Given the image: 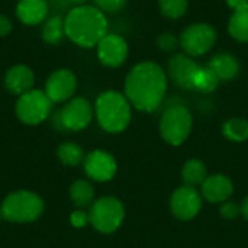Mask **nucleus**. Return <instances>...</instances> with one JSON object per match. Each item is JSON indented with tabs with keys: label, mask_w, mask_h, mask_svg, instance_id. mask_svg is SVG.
<instances>
[{
	"label": "nucleus",
	"mask_w": 248,
	"mask_h": 248,
	"mask_svg": "<svg viewBox=\"0 0 248 248\" xmlns=\"http://www.w3.org/2000/svg\"><path fill=\"white\" fill-rule=\"evenodd\" d=\"M167 74L153 61L137 64L125 78V96L129 103L142 112L158 109L166 97Z\"/></svg>",
	"instance_id": "obj_1"
},
{
	"label": "nucleus",
	"mask_w": 248,
	"mask_h": 248,
	"mask_svg": "<svg viewBox=\"0 0 248 248\" xmlns=\"http://www.w3.org/2000/svg\"><path fill=\"white\" fill-rule=\"evenodd\" d=\"M65 35L77 45L90 48L108 35V20L103 12L93 6H78L68 12Z\"/></svg>",
	"instance_id": "obj_2"
},
{
	"label": "nucleus",
	"mask_w": 248,
	"mask_h": 248,
	"mask_svg": "<svg viewBox=\"0 0 248 248\" xmlns=\"http://www.w3.org/2000/svg\"><path fill=\"white\" fill-rule=\"evenodd\" d=\"M96 116L106 132H122L131 122V103L119 92H105L96 100Z\"/></svg>",
	"instance_id": "obj_3"
},
{
	"label": "nucleus",
	"mask_w": 248,
	"mask_h": 248,
	"mask_svg": "<svg viewBox=\"0 0 248 248\" xmlns=\"http://www.w3.org/2000/svg\"><path fill=\"white\" fill-rule=\"evenodd\" d=\"M193 116L183 103L170 105L161 116L160 134L170 145H182L192 132Z\"/></svg>",
	"instance_id": "obj_4"
},
{
	"label": "nucleus",
	"mask_w": 248,
	"mask_h": 248,
	"mask_svg": "<svg viewBox=\"0 0 248 248\" xmlns=\"http://www.w3.org/2000/svg\"><path fill=\"white\" fill-rule=\"evenodd\" d=\"M44 211L42 199L26 190L9 195L1 205V215L10 222H32Z\"/></svg>",
	"instance_id": "obj_5"
},
{
	"label": "nucleus",
	"mask_w": 248,
	"mask_h": 248,
	"mask_svg": "<svg viewBox=\"0 0 248 248\" xmlns=\"http://www.w3.org/2000/svg\"><path fill=\"white\" fill-rule=\"evenodd\" d=\"M125 218V209L119 199L113 196H105L97 199L89 212V221L97 230L103 234L115 232L124 222Z\"/></svg>",
	"instance_id": "obj_6"
},
{
	"label": "nucleus",
	"mask_w": 248,
	"mask_h": 248,
	"mask_svg": "<svg viewBox=\"0 0 248 248\" xmlns=\"http://www.w3.org/2000/svg\"><path fill=\"white\" fill-rule=\"evenodd\" d=\"M179 41L186 55L202 57L214 48L217 42V31L209 23H193L182 32Z\"/></svg>",
	"instance_id": "obj_7"
},
{
	"label": "nucleus",
	"mask_w": 248,
	"mask_h": 248,
	"mask_svg": "<svg viewBox=\"0 0 248 248\" xmlns=\"http://www.w3.org/2000/svg\"><path fill=\"white\" fill-rule=\"evenodd\" d=\"M51 108L52 102L45 92L31 90L19 97L16 103V115L23 124L36 125L48 118Z\"/></svg>",
	"instance_id": "obj_8"
},
{
	"label": "nucleus",
	"mask_w": 248,
	"mask_h": 248,
	"mask_svg": "<svg viewBox=\"0 0 248 248\" xmlns=\"http://www.w3.org/2000/svg\"><path fill=\"white\" fill-rule=\"evenodd\" d=\"M92 116H93V110L90 103L83 97H76L70 100L62 108V110L54 116V125L61 131L64 129L80 131L90 124Z\"/></svg>",
	"instance_id": "obj_9"
},
{
	"label": "nucleus",
	"mask_w": 248,
	"mask_h": 248,
	"mask_svg": "<svg viewBox=\"0 0 248 248\" xmlns=\"http://www.w3.org/2000/svg\"><path fill=\"white\" fill-rule=\"evenodd\" d=\"M170 208L177 219L190 221L202 209V195L190 186L179 187L171 195Z\"/></svg>",
	"instance_id": "obj_10"
},
{
	"label": "nucleus",
	"mask_w": 248,
	"mask_h": 248,
	"mask_svg": "<svg viewBox=\"0 0 248 248\" xmlns=\"http://www.w3.org/2000/svg\"><path fill=\"white\" fill-rule=\"evenodd\" d=\"M199 64L186 54H176L169 61V76L173 83L183 90H193V80Z\"/></svg>",
	"instance_id": "obj_11"
},
{
	"label": "nucleus",
	"mask_w": 248,
	"mask_h": 248,
	"mask_svg": "<svg viewBox=\"0 0 248 248\" xmlns=\"http://www.w3.org/2000/svg\"><path fill=\"white\" fill-rule=\"evenodd\" d=\"M97 57L103 65L116 68L122 65L128 57V44L122 36L108 33L97 44Z\"/></svg>",
	"instance_id": "obj_12"
},
{
	"label": "nucleus",
	"mask_w": 248,
	"mask_h": 248,
	"mask_svg": "<svg viewBox=\"0 0 248 248\" xmlns=\"http://www.w3.org/2000/svg\"><path fill=\"white\" fill-rule=\"evenodd\" d=\"M118 166L115 158L102 150H96L90 153L84 160V171L86 174L96 182H109L116 174Z\"/></svg>",
	"instance_id": "obj_13"
},
{
	"label": "nucleus",
	"mask_w": 248,
	"mask_h": 248,
	"mask_svg": "<svg viewBox=\"0 0 248 248\" xmlns=\"http://www.w3.org/2000/svg\"><path fill=\"white\" fill-rule=\"evenodd\" d=\"M77 87L76 76L70 70H58L49 76L45 84V93L52 103H60L73 96Z\"/></svg>",
	"instance_id": "obj_14"
},
{
	"label": "nucleus",
	"mask_w": 248,
	"mask_h": 248,
	"mask_svg": "<svg viewBox=\"0 0 248 248\" xmlns=\"http://www.w3.org/2000/svg\"><path fill=\"white\" fill-rule=\"evenodd\" d=\"M234 192V185L231 179L225 174L208 176L202 183V196L211 203L227 202Z\"/></svg>",
	"instance_id": "obj_15"
},
{
	"label": "nucleus",
	"mask_w": 248,
	"mask_h": 248,
	"mask_svg": "<svg viewBox=\"0 0 248 248\" xmlns=\"http://www.w3.org/2000/svg\"><path fill=\"white\" fill-rule=\"evenodd\" d=\"M35 77L29 67L26 65H15L7 70L4 76V86L13 94H25L32 90Z\"/></svg>",
	"instance_id": "obj_16"
},
{
	"label": "nucleus",
	"mask_w": 248,
	"mask_h": 248,
	"mask_svg": "<svg viewBox=\"0 0 248 248\" xmlns=\"http://www.w3.org/2000/svg\"><path fill=\"white\" fill-rule=\"evenodd\" d=\"M208 67L218 76L221 81H231L240 73L238 60L228 52H221L214 55L208 62Z\"/></svg>",
	"instance_id": "obj_17"
},
{
	"label": "nucleus",
	"mask_w": 248,
	"mask_h": 248,
	"mask_svg": "<svg viewBox=\"0 0 248 248\" xmlns=\"http://www.w3.org/2000/svg\"><path fill=\"white\" fill-rule=\"evenodd\" d=\"M48 13V4L45 0H19L16 7L17 17L25 25L41 23Z\"/></svg>",
	"instance_id": "obj_18"
},
{
	"label": "nucleus",
	"mask_w": 248,
	"mask_h": 248,
	"mask_svg": "<svg viewBox=\"0 0 248 248\" xmlns=\"http://www.w3.org/2000/svg\"><path fill=\"white\" fill-rule=\"evenodd\" d=\"M230 35L238 42H248V6L234 10L228 22Z\"/></svg>",
	"instance_id": "obj_19"
},
{
	"label": "nucleus",
	"mask_w": 248,
	"mask_h": 248,
	"mask_svg": "<svg viewBox=\"0 0 248 248\" xmlns=\"http://www.w3.org/2000/svg\"><path fill=\"white\" fill-rule=\"evenodd\" d=\"M206 177H208V171H206L205 164L201 160L193 158L185 163L182 169V179L186 186H190V187L202 186Z\"/></svg>",
	"instance_id": "obj_20"
},
{
	"label": "nucleus",
	"mask_w": 248,
	"mask_h": 248,
	"mask_svg": "<svg viewBox=\"0 0 248 248\" xmlns=\"http://www.w3.org/2000/svg\"><path fill=\"white\" fill-rule=\"evenodd\" d=\"M219 81L221 80L218 78V76L208 65L206 67L201 65L193 80V90L201 93H212L218 89Z\"/></svg>",
	"instance_id": "obj_21"
},
{
	"label": "nucleus",
	"mask_w": 248,
	"mask_h": 248,
	"mask_svg": "<svg viewBox=\"0 0 248 248\" xmlns=\"http://www.w3.org/2000/svg\"><path fill=\"white\" fill-rule=\"evenodd\" d=\"M222 134L230 141L243 142L248 140V121L243 118H231L222 126Z\"/></svg>",
	"instance_id": "obj_22"
},
{
	"label": "nucleus",
	"mask_w": 248,
	"mask_h": 248,
	"mask_svg": "<svg viewBox=\"0 0 248 248\" xmlns=\"http://www.w3.org/2000/svg\"><path fill=\"white\" fill-rule=\"evenodd\" d=\"M70 196H71V201L74 202L76 206L84 208V206H87V205H90L93 202L94 192H93V187H92V185L89 182L77 180V182H74L71 185Z\"/></svg>",
	"instance_id": "obj_23"
},
{
	"label": "nucleus",
	"mask_w": 248,
	"mask_h": 248,
	"mask_svg": "<svg viewBox=\"0 0 248 248\" xmlns=\"http://www.w3.org/2000/svg\"><path fill=\"white\" fill-rule=\"evenodd\" d=\"M65 35L64 20L58 16H52L46 20L42 28V38L48 44H58Z\"/></svg>",
	"instance_id": "obj_24"
},
{
	"label": "nucleus",
	"mask_w": 248,
	"mask_h": 248,
	"mask_svg": "<svg viewBox=\"0 0 248 248\" xmlns=\"http://www.w3.org/2000/svg\"><path fill=\"white\" fill-rule=\"evenodd\" d=\"M58 158L65 166H77L83 161L84 153L83 150L74 142H64L58 148Z\"/></svg>",
	"instance_id": "obj_25"
},
{
	"label": "nucleus",
	"mask_w": 248,
	"mask_h": 248,
	"mask_svg": "<svg viewBox=\"0 0 248 248\" xmlns=\"http://www.w3.org/2000/svg\"><path fill=\"white\" fill-rule=\"evenodd\" d=\"M187 0H158L160 12L167 19H180L187 10Z\"/></svg>",
	"instance_id": "obj_26"
},
{
	"label": "nucleus",
	"mask_w": 248,
	"mask_h": 248,
	"mask_svg": "<svg viewBox=\"0 0 248 248\" xmlns=\"http://www.w3.org/2000/svg\"><path fill=\"white\" fill-rule=\"evenodd\" d=\"M179 44H180V41H179V38L173 32H163L157 38V46L161 51H166V52L174 51L179 46Z\"/></svg>",
	"instance_id": "obj_27"
},
{
	"label": "nucleus",
	"mask_w": 248,
	"mask_h": 248,
	"mask_svg": "<svg viewBox=\"0 0 248 248\" xmlns=\"http://www.w3.org/2000/svg\"><path fill=\"white\" fill-rule=\"evenodd\" d=\"M93 1L96 3L97 9H100L102 12H108V13L119 12L128 3V0H93Z\"/></svg>",
	"instance_id": "obj_28"
},
{
	"label": "nucleus",
	"mask_w": 248,
	"mask_h": 248,
	"mask_svg": "<svg viewBox=\"0 0 248 248\" xmlns=\"http://www.w3.org/2000/svg\"><path fill=\"white\" fill-rule=\"evenodd\" d=\"M219 212H221V217L225 218V219H235L241 214L240 212V206L235 202H230V201L221 203Z\"/></svg>",
	"instance_id": "obj_29"
},
{
	"label": "nucleus",
	"mask_w": 248,
	"mask_h": 248,
	"mask_svg": "<svg viewBox=\"0 0 248 248\" xmlns=\"http://www.w3.org/2000/svg\"><path fill=\"white\" fill-rule=\"evenodd\" d=\"M70 221H71L73 227H76V228H83V227L87 225V222H90V221H89V214H86V212H83V211H76V212H73Z\"/></svg>",
	"instance_id": "obj_30"
},
{
	"label": "nucleus",
	"mask_w": 248,
	"mask_h": 248,
	"mask_svg": "<svg viewBox=\"0 0 248 248\" xmlns=\"http://www.w3.org/2000/svg\"><path fill=\"white\" fill-rule=\"evenodd\" d=\"M10 31H12V22L4 15H0V36L7 35Z\"/></svg>",
	"instance_id": "obj_31"
},
{
	"label": "nucleus",
	"mask_w": 248,
	"mask_h": 248,
	"mask_svg": "<svg viewBox=\"0 0 248 248\" xmlns=\"http://www.w3.org/2000/svg\"><path fill=\"white\" fill-rule=\"evenodd\" d=\"M227 3H228V6H230L231 9H234V10L248 6V0H227Z\"/></svg>",
	"instance_id": "obj_32"
},
{
	"label": "nucleus",
	"mask_w": 248,
	"mask_h": 248,
	"mask_svg": "<svg viewBox=\"0 0 248 248\" xmlns=\"http://www.w3.org/2000/svg\"><path fill=\"white\" fill-rule=\"evenodd\" d=\"M240 212H241V215L248 221V196L241 202V205H240Z\"/></svg>",
	"instance_id": "obj_33"
},
{
	"label": "nucleus",
	"mask_w": 248,
	"mask_h": 248,
	"mask_svg": "<svg viewBox=\"0 0 248 248\" xmlns=\"http://www.w3.org/2000/svg\"><path fill=\"white\" fill-rule=\"evenodd\" d=\"M70 3H77V4H80V3H84L86 0H68Z\"/></svg>",
	"instance_id": "obj_34"
},
{
	"label": "nucleus",
	"mask_w": 248,
	"mask_h": 248,
	"mask_svg": "<svg viewBox=\"0 0 248 248\" xmlns=\"http://www.w3.org/2000/svg\"><path fill=\"white\" fill-rule=\"evenodd\" d=\"M0 215H1V211H0Z\"/></svg>",
	"instance_id": "obj_35"
}]
</instances>
